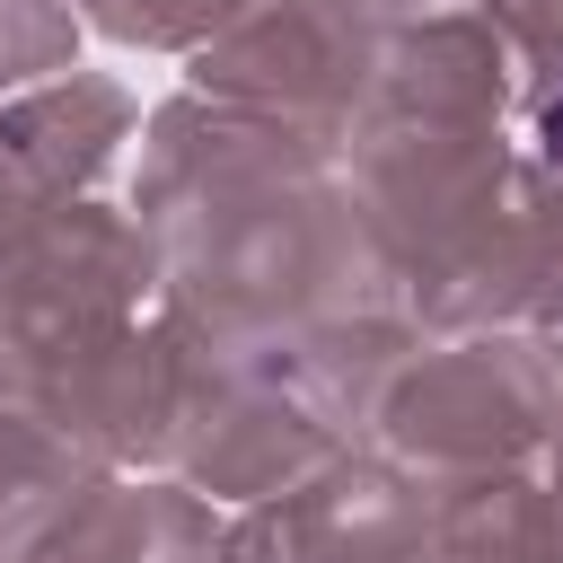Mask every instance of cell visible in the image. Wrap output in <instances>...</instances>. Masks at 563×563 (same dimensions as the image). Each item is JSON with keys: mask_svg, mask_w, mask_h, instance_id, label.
Returning a JSON list of instances; mask_svg holds the SVG:
<instances>
[{"mask_svg": "<svg viewBox=\"0 0 563 563\" xmlns=\"http://www.w3.org/2000/svg\"><path fill=\"white\" fill-rule=\"evenodd\" d=\"M545 141H554V158H563V97L545 106Z\"/></svg>", "mask_w": 563, "mask_h": 563, "instance_id": "6da1fadb", "label": "cell"}]
</instances>
